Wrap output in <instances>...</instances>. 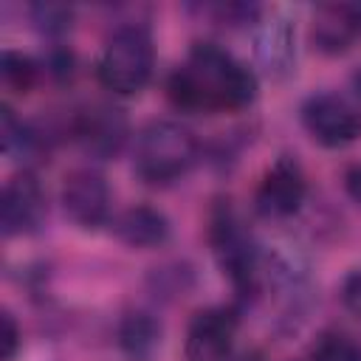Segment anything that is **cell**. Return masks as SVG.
I'll use <instances>...</instances> for the list:
<instances>
[{"label": "cell", "mask_w": 361, "mask_h": 361, "mask_svg": "<svg viewBox=\"0 0 361 361\" xmlns=\"http://www.w3.org/2000/svg\"><path fill=\"white\" fill-rule=\"evenodd\" d=\"M166 96L186 113L243 110L257 99V76L214 42H195L166 79Z\"/></svg>", "instance_id": "cell-1"}, {"label": "cell", "mask_w": 361, "mask_h": 361, "mask_svg": "<svg viewBox=\"0 0 361 361\" xmlns=\"http://www.w3.org/2000/svg\"><path fill=\"white\" fill-rule=\"evenodd\" d=\"M197 161V138L189 127L155 118L141 127L135 138V175L149 186L180 180Z\"/></svg>", "instance_id": "cell-2"}, {"label": "cell", "mask_w": 361, "mask_h": 361, "mask_svg": "<svg viewBox=\"0 0 361 361\" xmlns=\"http://www.w3.org/2000/svg\"><path fill=\"white\" fill-rule=\"evenodd\" d=\"M155 48L149 28L141 23H127L107 37L96 62V73L107 90L118 96H133L149 82Z\"/></svg>", "instance_id": "cell-3"}, {"label": "cell", "mask_w": 361, "mask_h": 361, "mask_svg": "<svg viewBox=\"0 0 361 361\" xmlns=\"http://www.w3.org/2000/svg\"><path fill=\"white\" fill-rule=\"evenodd\" d=\"M212 245L231 285L240 293L254 290L259 279V251L228 206H220L212 217Z\"/></svg>", "instance_id": "cell-4"}, {"label": "cell", "mask_w": 361, "mask_h": 361, "mask_svg": "<svg viewBox=\"0 0 361 361\" xmlns=\"http://www.w3.org/2000/svg\"><path fill=\"white\" fill-rule=\"evenodd\" d=\"M302 124L322 147H347L361 138V107L341 93H313L302 104Z\"/></svg>", "instance_id": "cell-5"}, {"label": "cell", "mask_w": 361, "mask_h": 361, "mask_svg": "<svg viewBox=\"0 0 361 361\" xmlns=\"http://www.w3.org/2000/svg\"><path fill=\"white\" fill-rule=\"evenodd\" d=\"M305 195H307V178L299 161L290 155H279L265 169L254 192V206L265 217H290L302 209Z\"/></svg>", "instance_id": "cell-6"}, {"label": "cell", "mask_w": 361, "mask_h": 361, "mask_svg": "<svg viewBox=\"0 0 361 361\" xmlns=\"http://www.w3.org/2000/svg\"><path fill=\"white\" fill-rule=\"evenodd\" d=\"M65 214L79 228H99L107 223L110 214V186L102 172L82 166L65 175L62 192H59Z\"/></svg>", "instance_id": "cell-7"}, {"label": "cell", "mask_w": 361, "mask_h": 361, "mask_svg": "<svg viewBox=\"0 0 361 361\" xmlns=\"http://www.w3.org/2000/svg\"><path fill=\"white\" fill-rule=\"evenodd\" d=\"M45 220V192L34 172L23 169L11 175L0 197V226L6 237L31 234Z\"/></svg>", "instance_id": "cell-8"}, {"label": "cell", "mask_w": 361, "mask_h": 361, "mask_svg": "<svg viewBox=\"0 0 361 361\" xmlns=\"http://www.w3.org/2000/svg\"><path fill=\"white\" fill-rule=\"evenodd\" d=\"M237 313L231 307L197 310L186 327L183 353L189 361H223L234 344Z\"/></svg>", "instance_id": "cell-9"}, {"label": "cell", "mask_w": 361, "mask_h": 361, "mask_svg": "<svg viewBox=\"0 0 361 361\" xmlns=\"http://www.w3.org/2000/svg\"><path fill=\"white\" fill-rule=\"evenodd\" d=\"M76 141L93 158H113L127 141V116L110 104H93L73 121Z\"/></svg>", "instance_id": "cell-10"}, {"label": "cell", "mask_w": 361, "mask_h": 361, "mask_svg": "<svg viewBox=\"0 0 361 361\" xmlns=\"http://www.w3.org/2000/svg\"><path fill=\"white\" fill-rule=\"evenodd\" d=\"M361 34V3H330L319 6L313 25H310V39L313 48L322 54H344L355 37Z\"/></svg>", "instance_id": "cell-11"}, {"label": "cell", "mask_w": 361, "mask_h": 361, "mask_svg": "<svg viewBox=\"0 0 361 361\" xmlns=\"http://www.w3.org/2000/svg\"><path fill=\"white\" fill-rule=\"evenodd\" d=\"M257 59L271 79H285L296 68V34L285 17H271L257 34Z\"/></svg>", "instance_id": "cell-12"}, {"label": "cell", "mask_w": 361, "mask_h": 361, "mask_svg": "<svg viewBox=\"0 0 361 361\" xmlns=\"http://www.w3.org/2000/svg\"><path fill=\"white\" fill-rule=\"evenodd\" d=\"M116 234L130 248H158L169 240V220L155 206L138 203L118 214Z\"/></svg>", "instance_id": "cell-13"}, {"label": "cell", "mask_w": 361, "mask_h": 361, "mask_svg": "<svg viewBox=\"0 0 361 361\" xmlns=\"http://www.w3.org/2000/svg\"><path fill=\"white\" fill-rule=\"evenodd\" d=\"M161 341V327L149 313H130L118 324V344L133 358H147Z\"/></svg>", "instance_id": "cell-14"}, {"label": "cell", "mask_w": 361, "mask_h": 361, "mask_svg": "<svg viewBox=\"0 0 361 361\" xmlns=\"http://www.w3.org/2000/svg\"><path fill=\"white\" fill-rule=\"evenodd\" d=\"M0 144H3V152L11 155V158H34L42 147V138L14 116V110L8 104H3V113H0Z\"/></svg>", "instance_id": "cell-15"}, {"label": "cell", "mask_w": 361, "mask_h": 361, "mask_svg": "<svg viewBox=\"0 0 361 361\" xmlns=\"http://www.w3.org/2000/svg\"><path fill=\"white\" fill-rule=\"evenodd\" d=\"M307 361H361V344L341 330H324L310 344Z\"/></svg>", "instance_id": "cell-16"}, {"label": "cell", "mask_w": 361, "mask_h": 361, "mask_svg": "<svg viewBox=\"0 0 361 361\" xmlns=\"http://www.w3.org/2000/svg\"><path fill=\"white\" fill-rule=\"evenodd\" d=\"M0 76H3V85L14 93H28L34 85H37V76H39V65L23 54V51H3L0 56Z\"/></svg>", "instance_id": "cell-17"}, {"label": "cell", "mask_w": 361, "mask_h": 361, "mask_svg": "<svg viewBox=\"0 0 361 361\" xmlns=\"http://www.w3.org/2000/svg\"><path fill=\"white\" fill-rule=\"evenodd\" d=\"M28 14H31V23L45 34H62L71 28V20H73L71 6L65 3H34Z\"/></svg>", "instance_id": "cell-18"}, {"label": "cell", "mask_w": 361, "mask_h": 361, "mask_svg": "<svg viewBox=\"0 0 361 361\" xmlns=\"http://www.w3.org/2000/svg\"><path fill=\"white\" fill-rule=\"evenodd\" d=\"M17 347H20V327H17L14 316L8 310H3L0 313V358L11 361Z\"/></svg>", "instance_id": "cell-19"}, {"label": "cell", "mask_w": 361, "mask_h": 361, "mask_svg": "<svg viewBox=\"0 0 361 361\" xmlns=\"http://www.w3.org/2000/svg\"><path fill=\"white\" fill-rule=\"evenodd\" d=\"M341 305L347 307V313H353L355 319H361V268L350 271L341 282Z\"/></svg>", "instance_id": "cell-20"}, {"label": "cell", "mask_w": 361, "mask_h": 361, "mask_svg": "<svg viewBox=\"0 0 361 361\" xmlns=\"http://www.w3.org/2000/svg\"><path fill=\"white\" fill-rule=\"evenodd\" d=\"M344 189L347 195L361 206V164H350L344 169Z\"/></svg>", "instance_id": "cell-21"}, {"label": "cell", "mask_w": 361, "mask_h": 361, "mask_svg": "<svg viewBox=\"0 0 361 361\" xmlns=\"http://www.w3.org/2000/svg\"><path fill=\"white\" fill-rule=\"evenodd\" d=\"M71 68H73V54L68 48H62V51H56L51 56V73L65 76V73H71Z\"/></svg>", "instance_id": "cell-22"}, {"label": "cell", "mask_w": 361, "mask_h": 361, "mask_svg": "<svg viewBox=\"0 0 361 361\" xmlns=\"http://www.w3.org/2000/svg\"><path fill=\"white\" fill-rule=\"evenodd\" d=\"M353 82H355V87H358V93H361V71L353 76Z\"/></svg>", "instance_id": "cell-23"}]
</instances>
